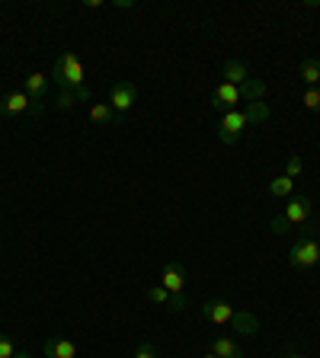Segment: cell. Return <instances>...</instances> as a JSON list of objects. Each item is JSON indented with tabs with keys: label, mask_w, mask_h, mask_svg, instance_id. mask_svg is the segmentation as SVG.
<instances>
[{
	"label": "cell",
	"mask_w": 320,
	"mask_h": 358,
	"mask_svg": "<svg viewBox=\"0 0 320 358\" xmlns=\"http://www.w3.org/2000/svg\"><path fill=\"white\" fill-rule=\"evenodd\" d=\"M52 80H55V87H58V90H81V87H87V83H83L81 58H77L74 52H64L58 61H55V67H52Z\"/></svg>",
	"instance_id": "cell-1"
},
{
	"label": "cell",
	"mask_w": 320,
	"mask_h": 358,
	"mask_svg": "<svg viewBox=\"0 0 320 358\" xmlns=\"http://www.w3.org/2000/svg\"><path fill=\"white\" fill-rule=\"evenodd\" d=\"M320 262V243L311 237V234H305L301 240H295L288 250V266L291 268H314Z\"/></svg>",
	"instance_id": "cell-2"
},
{
	"label": "cell",
	"mask_w": 320,
	"mask_h": 358,
	"mask_svg": "<svg viewBox=\"0 0 320 358\" xmlns=\"http://www.w3.org/2000/svg\"><path fill=\"white\" fill-rule=\"evenodd\" d=\"M138 103V87H134L132 80H119L116 87H112V96H109V106L112 112H116V119H119V125L125 122L128 109Z\"/></svg>",
	"instance_id": "cell-3"
},
{
	"label": "cell",
	"mask_w": 320,
	"mask_h": 358,
	"mask_svg": "<svg viewBox=\"0 0 320 358\" xmlns=\"http://www.w3.org/2000/svg\"><path fill=\"white\" fill-rule=\"evenodd\" d=\"M246 115L244 109H234V112H224L221 122H218V138H221V144H237L240 138H244L246 131Z\"/></svg>",
	"instance_id": "cell-4"
},
{
	"label": "cell",
	"mask_w": 320,
	"mask_h": 358,
	"mask_svg": "<svg viewBox=\"0 0 320 358\" xmlns=\"http://www.w3.org/2000/svg\"><path fill=\"white\" fill-rule=\"evenodd\" d=\"M22 112H36V115H39V112H42V106L32 103L22 90L7 93V96H4V103H0V115H4V119H13V115H22Z\"/></svg>",
	"instance_id": "cell-5"
},
{
	"label": "cell",
	"mask_w": 320,
	"mask_h": 358,
	"mask_svg": "<svg viewBox=\"0 0 320 358\" xmlns=\"http://www.w3.org/2000/svg\"><path fill=\"white\" fill-rule=\"evenodd\" d=\"M240 87H234V83H218L215 90H211V106H215L218 112H234V109H240Z\"/></svg>",
	"instance_id": "cell-6"
},
{
	"label": "cell",
	"mask_w": 320,
	"mask_h": 358,
	"mask_svg": "<svg viewBox=\"0 0 320 358\" xmlns=\"http://www.w3.org/2000/svg\"><path fill=\"white\" fill-rule=\"evenodd\" d=\"M311 215H314L311 199H307V195H291L288 205H285V211H282V221L288 224V227L291 224H307Z\"/></svg>",
	"instance_id": "cell-7"
},
{
	"label": "cell",
	"mask_w": 320,
	"mask_h": 358,
	"mask_svg": "<svg viewBox=\"0 0 320 358\" xmlns=\"http://www.w3.org/2000/svg\"><path fill=\"white\" fill-rule=\"evenodd\" d=\"M234 313L237 310H234L228 301H205V304H202V317L209 323H218V327H228V323L234 320Z\"/></svg>",
	"instance_id": "cell-8"
},
{
	"label": "cell",
	"mask_w": 320,
	"mask_h": 358,
	"mask_svg": "<svg viewBox=\"0 0 320 358\" xmlns=\"http://www.w3.org/2000/svg\"><path fill=\"white\" fill-rule=\"evenodd\" d=\"M160 285H164L170 294H186V268L179 262H167L164 275H160Z\"/></svg>",
	"instance_id": "cell-9"
},
{
	"label": "cell",
	"mask_w": 320,
	"mask_h": 358,
	"mask_svg": "<svg viewBox=\"0 0 320 358\" xmlns=\"http://www.w3.org/2000/svg\"><path fill=\"white\" fill-rule=\"evenodd\" d=\"M221 77H224V83L244 87V83L250 80V67H246V61H244V58H231V61H224Z\"/></svg>",
	"instance_id": "cell-10"
},
{
	"label": "cell",
	"mask_w": 320,
	"mask_h": 358,
	"mask_svg": "<svg viewBox=\"0 0 320 358\" xmlns=\"http://www.w3.org/2000/svg\"><path fill=\"white\" fill-rule=\"evenodd\" d=\"M42 352H45V358H77V345L71 339H61V336L45 339Z\"/></svg>",
	"instance_id": "cell-11"
},
{
	"label": "cell",
	"mask_w": 320,
	"mask_h": 358,
	"mask_svg": "<svg viewBox=\"0 0 320 358\" xmlns=\"http://www.w3.org/2000/svg\"><path fill=\"white\" fill-rule=\"evenodd\" d=\"M45 90H48V77L45 74H39V71H32L29 77H26V87H22V93L32 99V103H39L42 106V99H45Z\"/></svg>",
	"instance_id": "cell-12"
},
{
	"label": "cell",
	"mask_w": 320,
	"mask_h": 358,
	"mask_svg": "<svg viewBox=\"0 0 320 358\" xmlns=\"http://www.w3.org/2000/svg\"><path fill=\"white\" fill-rule=\"evenodd\" d=\"M211 352L218 358H244V349H240L237 339H231V336H215L211 339Z\"/></svg>",
	"instance_id": "cell-13"
},
{
	"label": "cell",
	"mask_w": 320,
	"mask_h": 358,
	"mask_svg": "<svg viewBox=\"0 0 320 358\" xmlns=\"http://www.w3.org/2000/svg\"><path fill=\"white\" fill-rule=\"evenodd\" d=\"M231 327L237 329V333H244V336H256V333H260V320H256L253 313H246V310H237V313H234Z\"/></svg>",
	"instance_id": "cell-14"
},
{
	"label": "cell",
	"mask_w": 320,
	"mask_h": 358,
	"mask_svg": "<svg viewBox=\"0 0 320 358\" xmlns=\"http://www.w3.org/2000/svg\"><path fill=\"white\" fill-rule=\"evenodd\" d=\"M266 90L269 87L260 80V77H250V80L240 87V99H244V103H260V99L266 96Z\"/></svg>",
	"instance_id": "cell-15"
},
{
	"label": "cell",
	"mask_w": 320,
	"mask_h": 358,
	"mask_svg": "<svg viewBox=\"0 0 320 358\" xmlns=\"http://www.w3.org/2000/svg\"><path fill=\"white\" fill-rule=\"evenodd\" d=\"M269 195L272 199H291L295 195V179L291 176H276V179H269Z\"/></svg>",
	"instance_id": "cell-16"
},
{
	"label": "cell",
	"mask_w": 320,
	"mask_h": 358,
	"mask_svg": "<svg viewBox=\"0 0 320 358\" xmlns=\"http://www.w3.org/2000/svg\"><path fill=\"white\" fill-rule=\"evenodd\" d=\"M298 74H301V80H305L307 87H317L320 83V61L317 58H305L298 64Z\"/></svg>",
	"instance_id": "cell-17"
},
{
	"label": "cell",
	"mask_w": 320,
	"mask_h": 358,
	"mask_svg": "<svg viewBox=\"0 0 320 358\" xmlns=\"http://www.w3.org/2000/svg\"><path fill=\"white\" fill-rule=\"evenodd\" d=\"M244 115H246V122H250V125H260V122H266L269 115H272V109H269V103H246L244 106Z\"/></svg>",
	"instance_id": "cell-18"
},
{
	"label": "cell",
	"mask_w": 320,
	"mask_h": 358,
	"mask_svg": "<svg viewBox=\"0 0 320 358\" xmlns=\"http://www.w3.org/2000/svg\"><path fill=\"white\" fill-rule=\"evenodd\" d=\"M90 122H93V125H112V122L119 125V119H116V112H112L109 103H97V106H93V109H90Z\"/></svg>",
	"instance_id": "cell-19"
},
{
	"label": "cell",
	"mask_w": 320,
	"mask_h": 358,
	"mask_svg": "<svg viewBox=\"0 0 320 358\" xmlns=\"http://www.w3.org/2000/svg\"><path fill=\"white\" fill-rule=\"evenodd\" d=\"M301 103H305L307 112H320V87H307L305 96H301Z\"/></svg>",
	"instance_id": "cell-20"
},
{
	"label": "cell",
	"mask_w": 320,
	"mask_h": 358,
	"mask_svg": "<svg viewBox=\"0 0 320 358\" xmlns=\"http://www.w3.org/2000/svg\"><path fill=\"white\" fill-rule=\"evenodd\" d=\"M148 298L154 301V304H167V307H170V298H173V294L164 288V285H154V288H148Z\"/></svg>",
	"instance_id": "cell-21"
},
{
	"label": "cell",
	"mask_w": 320,
	"mask_h": 358,
	"mask_svg": "<svg viewBox=\"0 0 320 358\" xmlns=\"http://www.w3.org/2000/svg\"><path fill=\"white\" fill-rule=\"evenodd\" d=\"M301 173H305V160H301L298 154H291L288 157V164H285V176H291V179H298Z\"/></svg>",
	"instance_id": "cell-22"
},
{
	"label": "cell",
	"mask_w": 320,
	"mask_h": 358,
	"mask_svg": "<svg viewBox=\"0 0 320 358\" xmlns=\"http://www.w3.org/2000/svg\"><path fill=\"white\" fill-rule=\"evenodd\" d=\"M77 96H74V90H58V109L67 112V109H74Z\"/></svg>",
	"instance_id": "cell-23"
},
{
	"label": "cell",
	"mask_w": 320,
	"mask_h": 358,
	"mask_svg": "<svg viewBox=\"0 0 320 358\" xmlns=\"http://www.w3.org/2000/svg\"><path fill=\"white\" fill-rule=\"evenodd\" d=\"M16 355V345L7 333H0V358H13Z\"/></svg>",
	"instance_id": "cell-24"
},
{
	"label": "cell",
	"mask_w": 320,
	"mask_h": 358,
	"mask_svg": "<svg viewBox=\"0 0 320 358\" xmlns=\"http://www.w3.org/2000/svg\"><path fill=\"white\" fill-rule=\"evenodd\" d=\"M269 231L276 234V237H282V234H288V224L282 221V215H279V217H272V224H269Z\"/></svg>",
	"instance_id": "cell-25"
},
{
	"label": "cell",
	"mask_w": 320,
	"mask_h": 358,
	"mask_svg": "<svg viewBox=\"0 0 320 358\" xmlns=\"http://www.w3.org/2000/svg\"><path fill=\"white\" fill-rule=\"evenodd\" d=\"M134 358H157V349L151 343H141V349L134 352Z\"/></svg>",
	"instance_id": "cell-26"
},
{
	"label": "cell",
	"mask_w": 320,
	"mask_h": 358,
	"mask_svg": "<svg viewBox=\"0 0 320 358\" xmlns=\"http://www.w3.org/2000/svg\"><path fill=\"white\" fill-rule=\"evenodd\" d=\"M74 96H77V103H87L93 93H90V87H81V90H74Z\"/></svg>",
	"instance_id": "cell-27"
},
{
	"label": "cell",
	"mask_w": 320,
	"mask_h": 358,
	"mask_svg": "<svg viewBox=\"0 0 320 358\" xmlns=\"http://www.w3.org/2000/svg\"><path fill=\"white\" fill-rule=\"evenodd\" d=\"M13 358H32V355H26V352H16V355Z\"/></svg>",
	"instance_id": "cell-28"
},
{
	"label": "cell",
	"mask_w": 320,
	"mask_h": 358,
	"mask_svg": "<svg viewBox=\"0 0 320 358\" xmlns=\"http://www.w3.org/2000/svg\"><path fill=\"white\" fill-rule=\"evenodd\" d=\"M285 358H305V355H298V352H291V355H285Z\"/></svg>",
	"instance_id": "cell-29"
},
{
	"label": "cell",
	"mask_w": 320,
	"mask_h": 358,
	"mask_svg": "<svg viewBox=\"0 0 320 358\" xmlns=\"http://www.w3.org/2000/svg\"><path fill=\"white\" fill-rule=\"evenodd\" d=\"M205 358H218V355H215V352H209V355H205Z\"/></svg>",
	"instance_id": "cell-30"
}]
</instances>
